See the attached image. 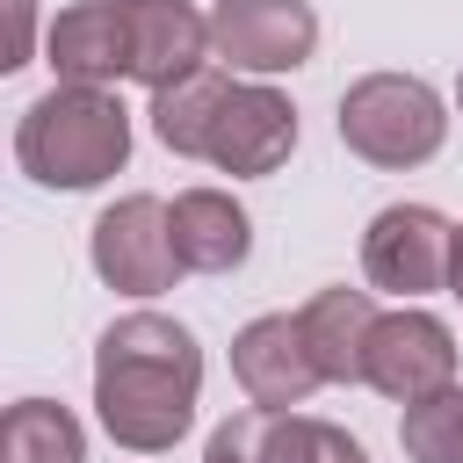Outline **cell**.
Listing matches in <instances>:
<instances>
[{
    "mask_svg": "<svg viewBox=\"0 0 463 463\" xmlns=\"http://www.w3.org/2000/svg\"><path fill=\"white\" fill-rule=\"evenodd\" d=\"M14 159L43 188H101L130 159V109L109 87H72L58 80L36 94L14 123Z\"/></svg>",
    "mask_w": 463,
    "mask_h": 463,
    "instance_id": "3",
    "label": "cell"
},
{
    "mask_svg": "<svg viewBox=\"0 0 463 463\" xmlns=\"http://www.w3.org/2000/svg\"><path fill=\"white\" fill-rule=\"evenodd\" d=\"M449 289L463 297V224H456V253H449Z\"/></svg>",
    "mask_w": 463,
    "mask_h": 463,
    "instance_id": "18",
    "label": "cell"
},
{
    "mask_svg": "<svg viewBox=\"0 0 463 463\" xmlns=\"http://www.w3.org/2000/svg\"><path fill=\"white\" fill-rule=\"evenodd\" d=\"M318 43L311 0H217L210 7V51L232 72H297Z\"/></svg>",
    "mask_w": 463,
    "mask_h": 463,
    "instance_id": "8",
    "label": "cell"
},
{
    "mask_svg": "<svg viewBox=\"0 0 463 463\" xmlns=\"http://www.w3.org/2000/svg\"><path fill=\"white\" fill-rule=\"evenodd\" d=\"M449 253H456V224L441 210H427V203H391L362 232V275H369V289H391V297L441 289Z\"/></svg>",
    "mask_w": 463,
    "mask_h": 463,
    "instance_id": "6",
    "label": "cell"
},
{
    "mask_svg": "<svg viewBox=\"0 0 463 463\" xmlns=\"http://www.w3.org/2000/svg\"><path fill=\"white\" fill-rule=\"evenodd\" d=\"M94 275L123 297H159L181 282V246H174V217L159 195H123L94 217Z\"/></svg>",
    "mask_w": 463,
    "mask_h": 463,
    "instance_id": "5",
    "label": "cell"
},
{
    "mask_svg": "<svg viewBox=\"0 0 463 463\" xmlns=\"http://www.w3.org/2000/svg\"><path fill=\"white\" fill-rule=\"evenodd\" d=\"M152 130L181 159H210L224 174H275L297 145V109L260 80H232L224 65H203L152 94Z\"/></svg>",
    "mask_w": 463,
    "mask_h": 463,
    "instance_id": "2",
    "label": "cell"
},
{
    "mask_svg": "<svg viewBox=\"0 0 463 463\" xmlns=\"http://www.w3.org/2000/svg\"><path fill=\"white\" fill-rule=\"evenodd\" d=\"M362 383H376L383 398L412 405L456 383V333L434 311H376L369 326V354H362Z\"/></svg>",
    "mask_w": 463,
    "mask_h": 463,
    "instance_id": "7",
    "label": "cell"
},
{
    "mask_svg": "<svg viewBox=\"0 0 463 463\" xmlns=\"http://www.w3.org/2000/svg\"><path fill=\"white\" fill-rule=\"evenodd\" d=\"M0 456H7V463H87V434H80V420H72L65 405L22 398V405H7Z\"/></svg>",
    "mask_w": 463,
    "mask_h": 463,
    "instance_id": "15",
    "label": "cell"
},
{
    "mask_svg": "<svg viewBox=\"0 0 463 463\" xmlns=\"http://www.w3.org/2000/svg\"><path fill=\"white\" fill-rule=\"evenodd\" d=\"M195 391H203V347L181 318L130 311L101 333V347H94V412H101L116 449H130V456L174 449L195 420Z\"/></svg>",
    "mask_w": 463,
    "mask_h": 463,
    "instance_id": "1",
    "label": "cell"
},
{
    "mask_svg": "<svg viewBox=\"0 0 463 463\" xmlns=\"http://www.w3.org/2000/svg\"><path fill=\"white\" fill-rule=\"evenodd\" d=\"M297 318L311 333V354H318L326 383H362V354H369V326H376L369 289H318Z\"/></svg>",
    "mask_w": 463,
    "mask_h": 463,
    "instance_id": "14",
    "label": "cell"
},
{
    "mask_svg": "<svg viewBox=\"0 0 463 463\" xmlns=\"http://www.w3.org/2000/svg\"><path fill=\"white\" fill-rule=\"evenodd\" d=\"M29 36H36V0H7V58L0 65H29Z\"/></svg>",
    "mask_w": 463,
    "mask_h": 463,
    "instance_id": "17",
    "label": "cell"
},
{
    "mask_svg": "<svg viewBox=\"0 0 463 463\" xmlns=\"http://www.w3.org/2000/svg\"><path fill=\"white\" fill-rule=\"evenodd\" d=\"M333 420H304L297 405H246L210 434L203 463H333Z\"/></svg>",
    "mask_w": 463,
    "mask_h": 463,
    "instance_id": "10",
    "label": "cell"
},
{
    "mask_svg": "<svg viewBox=\"0 0 463 463\" xmlns=\"http://www.w3.org/2000/svg\"><path fill=\"white\" fill-rule=\"evenodd\" d=\"M174 217V246H181V268L195 275H232L246 253H253V217L224 195V188H181L166 203Z\"/></svg>",
    "mask_w": 463,
    "mask_h": 463,
    "instance_id": "13",
    "label": "cell"
},
{
    "mask_svg": "<svg viewBox=\"0 0 463 463\" xmlns=\"http://www.w3.org/2000/svg\"><path fill=\"white\" fill-rule=\"evenodd\" d=\"M232 376H239V391H246L253 405H304V398L326 383V369H318L311 333H304L297 311H268V318L239 326V340H232Z\"/></svg>",
    "mask_w": 463,
    "mask_h": 463,
    "instance_id": "9",
    "label": "cell"
},
{
    "mask_svg": "<svg viewBox=\"0 0 463 463\" xmlns=\"http://www.w3.org/2000/svg\"><path fill=\"white\" fill-rule=\"evenodd\" d=\"M116 7H130V0H116Z\"/></svg>",
    "mask_w": 463,
    "mask_h": 463,
    "instance_id": "21",
    "label": "cell"
},
{
    "mask_svg": "<svg viewBox=\"0 0 463 463\" xmlns=\"http://www.w3.org/2000/svg\"><path fill=\"white\" fill-rule=\"evenodd\" d=\"M449 137V116H441V94L412 72H362L347 94H340V145L383 174H405V166H427Z\"/></svg>",
    "mask_w": 463,
    "mask_h": 463,
    "instance_id": "4",
    "label": "cell"
},
{
    "mask_svg": "<svg viewBox=\"0 0 463 463\" xmlns=\"http://www.w3.org/2000/svg\"><path fill=\"white\" fill-rule=\"evenodd\" d=\"M210 51V14H195L188 0H130V80H145L152 94L203 72Z\"/></svg>",
    "mask_w": 463,
    "mask_h": 463,
    "instance_id": "11",
    "label": "cell"
},
{
    "mask_svg": "<svg viewBox=\"0 0 463 463\" xmlns=\"http://www.w3.org/2000/svg\"><path fill=\"white\" fill-rule=\"evenodd\" d=\"M333 463H369V456H362V441H347V434H340V441H333Z\"/></svg>",
    "mask_w": 463,
    "mask_h": 463,
    "instance_id": "19",
    "label": "cell"
},
{
    "mask_svg": "<svg viewBox=\"0 0 463 463\" xmlns=\"http://www.w3.org/2000/svg\"><path fill=\"white\" fill-rule=\"evenodd\" d=\"M43 51H51V72H58V80H72V87H109V80L130 72V7H116V0H80V7H65V14L51 22Z\"/></svg>",
    "mask_w": 463,
    "mask_h": 463,
    "instance_id": "12",
    "label": "cell"
},
{
    "mask_svg": "<svg viewBox=\"0 0 463 463\" xmlns=\"http://www.w3.org/2000/svg\"><path fill=\"white\" fill-rule=\"evenodd\" d=\"M456 101H463V80H456Z\"/></svg>",
    "mask_w": 463,
    "mask_h": 463,
    "instance_id": "20",
    "label": "cell"
},
{
    "mask_svg": "<svg viewBox=\"0 0 463 463\" xmlns=\"http://www.w3.org/2000/svg\"><path fill=\"white\" fill-rule=\"evenodd\" d=\"M398 449L412 463H463V391H434V398H412L405 420H398Z\"/></svg>",
    "mask_w": 463,
    "mask_h": 463,
    "instance_id": "16",
    "label": "cell"
}]
</instances>
